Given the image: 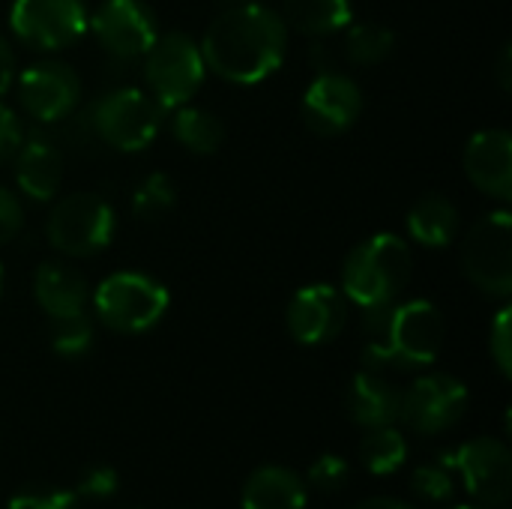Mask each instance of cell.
Instances as JSON below:
<instances>
[{
  "mask_svg": "<svg viewBox=\"0 0 512 509\" xmlns=\"http://www.w3.org/2000/svg\"><path fill=\"white\" fill-rule=\"evenodd\" d=\"M288 51V24L258 0L228 6L204 33L201 54L210 72L231 84H261Z\"/></svg>",
  "mask_w": 512,
  "mask_h": 509,
  "instance_id": "cell-1",
  "label": "cell"
},
{
  "mask_svg": "<svg viewBox=\"0 0 512 509\" xmlns=\"http://www.w3.org/2000/svg\"><path fill=\"white\" fill-rule=\"evenodd\" d=\"M366 369H423L432 366L444 345V318L429 300L390 303L363 312Z\"/></svg>",
  "mask_w": 512,
  "mask_h": 509,
  "instance_id": "cell-2",
  "label": "cell"
},
{
  "mask_svg": "<svg viewBox=\"0 0 512 509\" xmlns=\"http://www.w3.org/2000/svg\"><path fill=\"white\" fill-rule=\"evenodd\" d=\"M411 246L399 234H375L363 240L345 261L342 291L345 300L360 306L363 312L381 309L399 300L411 279Z\"/></svg>",
  "mask_w": 512,
  "mask_h": 509,
  "instance_id": "cell-3",
  "label": "cell"
},
{
  "mask_svg": "<svg viewBox=\"0 0 512 509\" xmlns=\"http://www.w3.org/2000/svg\"><path fill=\"white\" fill-rule=\"evenodd\" d=\"M168 288L144 273H111L93 291V309L99 321L123 336L153 330L168 312Z\"/></svg>",
  "mask_w": 512,
  "mask_h": 509,
  "instance_id": "cell-4",
  "label": "cell"
},
{
  "mask_svg": "<svg viewBox=\"0 0 512 509\" xmlns=\"http://www.w3.org/2000/svg\"><path fill=\"white\" fill-rule=\"evenodd\" d=\"M165 114L168 111L150 93L138 87H117L90 108L87 126L108 147L120 153H138L159 135Z\"/></svg>",
  "mask_w": 512,
  "mask_h": 509,
  "instance_id": "cell-5",
  "label": "cell"
},
{
  "mask_svg": "<svg viewBox=\"0 0 512 509\" xmlns=\"http://www.w3.org/2000/svg\"><path fill=\"white\" fill-rule=\"evenodd\" d=\"M207 63L195 39L186 33H165L144 54V78L150 96L165 108L174 111L186 105L204 84Z\"/></svg>",
  "mask_w": 512,
  "mask_h": 509,
  "instance_id": "cell-6",
  "label": "cell"
},
{
  "mask_svg": "<svg viewBox=\"0 0 512 509\" xmlns=\"http://www.w3.org/2000/svg\"><path fill=\"white\" fill-rule=\"evenodd\" d=\"M114 228V210L96 192H72L60 198L45 222L48 243L69 258H90L108 249Z\"/></svg>",
  "mask_w": 512,
  "mask_h": 509,
  "instance_id": "cell-7",
  "label": "cell"
},
{
  "mask_svg": "<svg viewBox=\"0 0 512 509\" xmlns=\"http://www.w3.org/2000/svg\"><path fill=\"white\" fill-rule=\"evenodd\" d=\"M465 276L489 297L507 300L512 294V216L495 210L483 216L465 237L462 246Z\"/></svg>",
  "mask_w": 512,
  "mask_h": 509,
  "instance_id": "cell-8",
  "label": "cell"
},
{
  "mask_svg": "<svg viewBox=\"0 0 512 509\" xmlns=\"http://www.w3.org/2000/svg\"><path fill=\"white\" fill-rule=\"evenodd\" d=\"M9 30L36 51H60L90 30V15L81 0H15Z\"/></svg>",
  "mask_w": 512,
  "mask_h": 509,
  "instance_id": "cell-9",
  "label": "cell"
},
{
  "mask_svg": "<svg viewBox=\"0 0 512 509\" xmlns=\"http://www.w3.org/2000/svg\"><path fill=\"white\" fill-rule=\"evenodd\" d=\"M468 411V387L453 375H423L405 393L399 420L420 435H441L453 429Z\"/></svg>",
  "mask_w": 512,
  "mask_h": 509,
  "instance_id": "cell-10",
  "label": "cell"
},
{
  "mask_svg": "<svg viewBox=\"0 0 512 509\" xmlns=\"http://www.w3.org/2000/svg\"><path fill=\"white\" fill-rule=\"evenodd\" d=\"M453 471L462 474L468 495L486 507H504L512 492V456L504 441L474 438L456 453L441 456Z\"/></svg>",
  "mask_w": 512,
  "mask_h": 509,
  "instance_id": "cell-11",
  "label": "cell"
},
{
  "mask_svg": "<svg viewBox=\"0 0 512 509\" xmlns=\"http://www.w3.org/2000/svg\"><path fill=\"white\" fill-rule=\"evenodd\" d=\"M18 99L33 120L57 123L75 111L81 99V81L69 63L39 60L18 75Z\"/></svg>",
  "mask_w": 512,
  "mask_h": 509,
  "instance_id": "cell-12",
  "label": "cell"
},
{
  "mask_svg": "<svg viewBox=\"0 0 512 509\" xmlns=\"http://www.w3.org/2000/svg\"><path fill=\"white\" fill-rule=\"evenodd\" d=\"M90 30L114 57H144L156 42V15L144 0H102L90 15Z\"/></svg>",
  "mask_w": 512,
  "mask_h": 509,
  "instance_id": "cell-13",
  "label": "cell"
},
{
  "mask_svg": "<svg viewBox=\"0 0 512 509\" xmlns=\"http://www.w3.org/2000/svg\"><path fill=\"white\" fill-rule=\"evenodd\" d=\"M285 321H288V333L300 345H327L345 330L348 300L339 288L327 282H315L291 297Z\"/></svg>",
  "mask_w": 512,
  "mask_h": 509,
  "instance_id": "cell-14",
  "label": "cell"
},
{
  "mask_svg": "<svg viewBox=\"0 0 512 509\" xmlns=\"http://www.w3.org/2000/svg\"><path fill=\"white\" fill-rule=\"evenodd\" d=\"M363 114V93L357 81L339 72H321L303 93V120L318 135H342Z\"/></svg>",
  "mask_w": 512,
  "mask_h": 509,
  "instance_id": "cell-15",
  "label": "cell"
},
{
  "mask_svg": "<svg viewBox=\"0 0 512 509\" xmlns=\"http://www.w3.org/2000/svg\"><path fill=\"white\" fill-rule=\"evenodd\" d=\"M468 180L501 201L512 195V135L507 129H483L465 147Z\"/></svg>",
  "mask_w": 512,
  "mask_h": 509,
  "instance_id": "cell-16",
  "label": "cell"
},
{
  "mask_svg": "<svg viewBox=\"0 0 512 509\" xmlns=\"http://www.w3.org/2000/svg\"><path fill=\"white\" fill-rule=\"evenodd\" d=\"M15 180L30 201H51L63 180L60 147L42 132H33L15 150Z\"/></svg>",
  "mask_w": 512,
  "mask_h": 509,
  "instance_id": "cell-17",
  "label": "cell"
},
{
  "mask_svg": "<svg viewBox=\"0 0 512 509\" xmlns=\"http://www.w3.org/2000/svg\"><path fill=\"white\" fill-rule=\"evenodd\" d=\"M402 393L375 369H363L351 378L348 387V414L363 429L393 426L399 420Z\"/></svg>",
  "mask_w": 512,
  "mask_h": 509,
  "instance_id": "cell-18",
  "label": "cell"
},
{
  "mask_svg": "<svg viewBox=\"0 0 512 509\" xmlns=\"http://www.w3.org/2000/svg\"><path fill=\"white\" fill-rule=\"evenodd\" d=\"M33 297L51 321L81 315L87 306V282L78 270L60 261H45L33 276Z\"/></svg>",
  "mask_w": 512,
  "mask_h": 509,
  "instance_id": "cell-19",
  "label": "cell"
},
{
  "mask_svg": "<svg viewBox=\"0 0 512 509\" xmlns=\"http://www.w3.org/2000/svg\"><path fill=\"white\" fill-rule=\"evenodd\" d=\"M306 483L297 477V471L282 465H264L258 468L246 483L240 495L243 509H306Z\"/></svg>",
  "mask_w": 512,
  "mask_h": 509,
  "instance_id": "cell-20",
  "label": "cell"
},
{
  "mask_svg": "<svg viewBox=\"0 0 512 509\" xmlns=\"http://www.w3.org/2000/svg\"><path fill=\"white\" fill-rule=\"evenodd\" d=\"M408 234L414 243L426 249L450 246L459 234V210L444 195H426L420 198L408 213Z\"/></svg>",
  "mask_w": 512,
  "mask_h": 509,
  "instance_id": "cell-21",
  "label": "cell"
},
{
  "mask_svg": "<svg viewBox=\"0 0 512 509\" xmlns=\"http://www.w3.org/2000/svg\"><path fill=\"white\" fill-rule=\"evenodd\" d=\"M171 135L189 150V153H216L225 141V126L222 120L207 111V108H195V105H180L174 108L171 117Z\"/></svg>",
  "mask_w": 512,
  "mask_h": 509,
  "instance_id": "cell-22",
  "label": "cell"
},
{
  "mask_svg": "<svg viewBox=\"0 0 512 509\" xmlns=\"http://www.w3.org/2000/svg\"><path fill=\"white\" fill-rule=\"evenodd\" d=\"M285 15L306 36H330L351 24V0H288Z\"/></svg>",
  "mask_w": 512,
  "mask_h": 509,
  "instance_id": "cell-23",
  "label": "cell"
},
{
  "mask_svg": "<svg viewBox=\"0 0 512 509\" xmlns=\"http://www.w3.org/2000/svg\"><path fill=\"white\" fill-rule=\"evenodd\" d=\"M360 462H363L375 477L396 474V471L408 462V444H405L402 432L393 429V426L369 429L366 438L360 441Z\"/></svg>",
  "mask_w": 512,
  "mask_h": 509,
  "instance_id": "cell-24",
  "label": "cell"
},
{
  "mask_svg": "<svg viewBox=\"0 0 512 509\" xmlns=\"http://www.w3.org/2000/svg\"><path fill=\"white\" fill-rule=\"evenodd\" d=\"M396 45V36L384 27V24H375V21H363V24H348V33H345V57L357 66H375L381 60L390 57Z\"/></svg>",
  "mask_w": 512,
  "mask_h": 509,
  "instance_id": "cell-25",
  "label": "cell"
},
{
  "mask_svg": "<svg viewBox=\"0 0 512 509\" xmlns=\"http://www.w3.org/2000/svg\"><path fill=\"white\" fill-rule=\"evenodd\" d=\"M177 201V189H174V180L162 171H153L147 174L135 192H132V213L144 222H153L159 216H165Z\"/></svg>",
  "mask_w": 512,
  "mask_h": 509,
  "instance_id": "cell-26",
  "label": "cell"
},
{
  "mask_svg": "<svg viewBox=\"0 0 512 509\" xmlns=\"http://www.w3.org/2000/svg\"><path fill=\"white\" fill-rule=\"evenodd\" d=\"M51 351L66 357V360H78L93 348V324L87 318V312L81 315H69V318H57L51 321Z\"/></svg>",
  "mask_w": 512,
  "mask_h": 509,
  "instance_id": "cell-27",
  "label": "cell"
},
{
  "mask_svg": "<svg viewBox=\"0 0 512 509\" xmlns=\"http://www.w3.org/2000/svg\"><path fill=\"white\" fill-rule=\"evenodd\" d=\"M9 509H81V498L57 486H24L12 495Z\"/></svg>",
  "mask_w": 512,
  "mask_h": 509,
  "instance_id": "cell-28",
  "label": "cell"
},
{
  "mask_svg": "<svg viewBox=\"0 0 512 509\" xmlns=\"http://www.w3.org/2000/svg\"><path fill=\"white\" fill-rule=\"evenodd\" d=\"M411 486H414V492H417L420 498H426V501H435V504H438V501H450L453 492H456L453 468H450L444 459H438V465H423V468L414 471Z\"/></svg>",
  "mask_w": 512,
  "mask_h": 509,
  "instance_id": "cell-29",
  "label": "cell"
},
{
  "mask_svg": "<svg viewBox=\"0 0 512 509\" xmlns=\"http://www.w3.org/2000/svg\"><path fill=\"white\" fill-rule=\"evenodd\" d=\"M309 486L324 492V495H336L348 486V462L339 456H321L312 462L309 468Z\"/></svg>",
  "mask_w": 512,
  "mask_h": 509,
  "instance_id": "cell-30",
  "label": "cell"
},
{
  "mask_svg": "<svg viewBox=\"0 0 512 509\" xmlns=\"http://www.w3.org/2000/svg\"><path fill=\"white\" fill-rule=\"evenodd\" d=\"M120 489V480H117V471L108 468V465H93L87 468L81 477H78V486H75V495L81 501H108L114 498Z\"/></svg>",
  "mask_w": 512,
  "mask_h": 509,
  "instance_id": "cell-31",
  "label": "cell"
},
{
  "mask_svg": "<svg viewBox=\"0 0 512 509\" xmlns=\"http://www.w3.org/2000/svg\"><path fill=\"white\" fill-rule=\"evenodd\" d=\"M510 306H504L495 321H492V330H489V351L501 369L504 378H510L512 372V339H510Z\"/></svg>",
  "mask_w": 512,
  "mask_h": 509,
  "instance_id": "cell-32",
  "label": "cell"
},
{
  "mask_svg": "<svg viewBox=\"0 0 512 509\" xmlns=\"http://www.w3.org/2000/svg\"><path fill=\"white\" fill-rule=\"evenodd\" d=\"M24 225V210H21V201L0 186V246L9 243Z\"/></svg>",
  "mask_w": 512,
  "mask_h": 509,
  "instance_id": "cell-33",
  "label": "cell"
},
{
  "mask_svg": "<svg viewBox=\"0 0 512 509\" xmlns=\"http://www.w3.org/2000/svg\"><path fill=\"white\" fill-rule=\"evenodd\" d=\"M21 141H24V135H21V123H18L15 111L0 105V165H6L15 156Z\"/></svg>",
  "mask_w": 512,
  "mask_h": 509,
  "instance_id": "cell-34",
  "label": "cell"
},
{
  "mask_svg": "<svg viewBox=\"0 0 512 509\" xmlns=\"http://www.w3.org/2000/svg\"><path fill=\"white\" fill-rule=\"evenodd\" d=\"M12 78H15V54H12V45H9V39L0 33V96L9 90Z\"/></svg>",
  "mask_w": 512,
  "mask_h": 509,
  "instance_id": "cell-35",
  "label": "cell"
},
{
  "mask_svg": "<svg viewBox=\"0 0 512 509\" xmlns=\"http://www.w3.org/2000/svg\"><path fill=\"white\" fill-rule=\"evenodd\" d=\"M354 509H411L402 501H393V498H369V501H360Z\"/></svg>",
  "mask_w": 512,
  "mask_h": 509,
  "instance_id": "cell-36",
  "label": "cell"
},
{
  "mask_svg": "<svg viewBox=\"0 0 512 509\" xmlns=\"http://www.w3.org/2000/svg\"><path fill=\"white\" fill-rule=\"evenodd\" d=\"M510 57H512V51H510V45L501 51V66H498V78H501V87L504 90H510Z\"/></svg>",
  "mask_w": 512,
  "mask_h": 509,
  "instance_id": "cell-37",
  "label": "cell"
},
{
  "mask_svg": "<svg viewBox=\"0 0 512 509\" xmlns=\"http://www.w3.org/2000/svg\"><path fill=\"white\" fill-rule=\"evenodd\" d=\"M0 291H3V264H0Z\"/></svg>",
  "mask_w": 512,
  "mask_h": 509,
  "instance_id": "cell-38",
  "label": "cell"
},
{
  "mask_svg": "<svg viewBox=\"0 0 512 509\" xmlns=\"http://www.w3.org/2000/svg\"><path fill=\"white\" fill-rule=\"evenodd\" d=\"M456 509H480V507H456Z\"/></svg>",
  "mask_w": 512,
  "mask_h": 509,
  "instance_id": "cell-39",
  "label": "cell"
}]
</instances>
